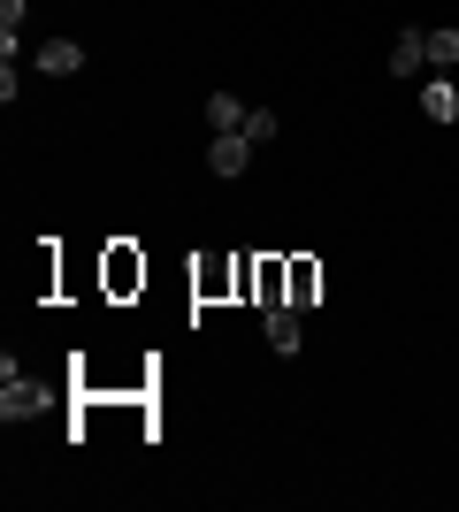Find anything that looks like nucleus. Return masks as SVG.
<instances>
[{"label": "nucleus", "mask_w": 459, "mask_h": 512, "mask_svg": "<svg viewBox=\"0 0 459 512\" xmlns=\"http://www.w3.org/2000/svg\"><path fill=\"white\" fill-rule=\"evenodd\" d=\"M276 130H284V123H276V115H268V107H253V115H245V138H253V146H268V138H276Z\"/></svg>", "instance_id": "nucleus-10"}, {"label": "nucleus", "mask_w": 459, "mask_h": 512, "mask_svg": "<svg viewBox=\"0 0 459 512\" xmlns=\"http://www.w3.org/2000/svg\"><path fill=\"white\" fill-rule=\"evenodd\" d=\"M429 62H459V31H452V23L429 31Z\"/></svg>", "instance_id": "nucleus-9"}, {"label": "nucleus", "mask_w": 459, "mask_h": 512, "mask_svg": "<svg viewBox=\"0 0 459 512\" xmlns=\"http://www.w3.org/2000/svg\"><path fill=\"white\" fill-rule=\"evenodd\" d=\"M421 115H429V123H459V92H452V77L421 85Z\"/></svg>", "instance_id": "nucleus-5"}, {"label": "nucleus", "mask_w": 459, "mask_h": 512, "mask_svg": "<svg viewBox=\"0 0 459 512\" xmlns=\"http://www.w3.org/2000/svg\"><path fill=\"white\" fill-rule=\"evenodd\" d=\"M322 299V268L314 260H291V306H314Z\"/></svg>", "instance_id": "nucleus-8"}, {"label": "nucleus", "mask_w": 459, "mask_h": 512, "mask_svg": "<svg viewBox=\"0 0 459 512\" xmlns=\"http://www.w3.org/2000/svg\"><path fill=\"white\" fill-rule=\"evenodd\" d=\"M46 406H54V390L31 383V375H16V360H8V383H0V421H39Z\"/></svg>", "instance_id": "nucleus-1"}, {"label": "nucleus", "mask_w": 459, "mask_h": 512, "mask_svg": "<svg viewBox=\"0 0 459 512\" xmlns=\"http://www.w3.org/2000/svg\"><path fill=\"white\" fill-rule=\"evenodd\" d=\"M268 344H276V352H299V306H268Z\"/></svg>", "instance_id": "nucleus-6"}, {"label": "nucleus", "mask_w": 459, "mask_h": 512, "mask_svg": "<svg viewBox=\"0 0 459 512\" xmlns=\"http://www.w3.org/2000/svg\"><path fill=\"white\" fill-rule=\"evenodd\" d=\"M245 115H253V107H245L238 92H215V100H207V123L215 130H245Z\"/></svg>", "instance_id": "nucleus-7"}, {"label": "nucleus", "mask_w": 459, "mask_h": 512, "mask_svg": "<svg viewBox=\"0 0 459 512\" xmlns=\"http://www.w3.org/2000/svg\"><path fill=\"white\" fill-rule=\"evenodd\" d=\"M39 69H46V77H77V69H85V46H77V39H46Z\"/></svg>", "instance_id": "nucleus-4"}, {"label": "nucleus", "mask_w": 459, "mask_h": 512, "mask_svg": "<svg viewBox=\"0 0 459 512\" xmlns=\"http://www.w3.org/2000/svg\"><path fill=\"white\" fill-rule=\"evenodd\" d=\"M421 62H429V31H398V39H391V62H383V69H391V77H414Z\"/></svg>", "instance_id": "nucleus-3"}, {"label": "nucleus", "mask_w": 459, "mask_h": 512, "mask_svg": "<svg viewBox=\"0 0 459 512\" xmlns=\"http://www.w3.org/2000/svg\"><path fill=\"white\" fill-rule=\"evenodd\" d=\"M207 169L215 176H245L253 169V138H245V130H215V138H207Z\"/></svg>", "instance_id": "nucleus-2"}]
</instances>
